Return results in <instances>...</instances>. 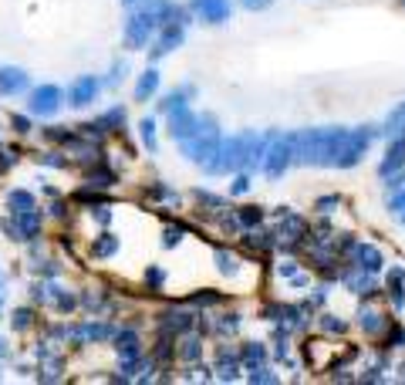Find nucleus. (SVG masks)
<instances>
[{
  "instance_id": "obj_1",
  "label": "nucleus",
  "mask_w": 405,
  "mask_h": 385,
  "mask_svg": "<svg viewBox=\"0 0 405 385\" xmlns=\"http://www.w3.org/2000/svg\"><path fill=\"white\" fill-rule=\"evenodd\" d=\"M348 129L325 125V129H304L294 135V162L301 166H334V159L345 146Z\"/></svg>"
},
{
  "instance_id": "obj_2",
  "label": "nucleus",
  "mask_w": 405,
  "mask_h": 385,
  "mask_svg": "<svg viewBox=\"0 0 405 385\" xmlns=\"http://www.w3.org/2000/svg\"><path fill=\"white\" fill-rule=\"evenodd\" d=\"M216 146H220V129H216V118L213 115H203L199 118V129L196 135H190L186 142H183V155L190 159V162H206L210 166V159L216 155Z\"/></svg>"
},
{
  "instance_id": "obj_3",
  "label": "nucleus",
  "mask_w": 405,
  "mask_h": 385,
  "mask_svg": "<svg viewBox=\"0 0 405 385\" xmlns=\"http://www.w3.org/2000/svg\"><path fill=\"white\" fill-rule=\"evenodd\" d=\"M294 166V135H270L264 153V173L267 179H280Z\"/></svg>"
},
{
  "instance_id": "obj_4",
  "label": "nucleus",
  "mask_w": 405,
  "mask_h": 385,
  "mask_svg": "<svg viewBox=\"0 0 405 385\" xmlns=\"http://www.w3.org/2000/svg\"><path fill=\"white\" fill-rule=\"evenodd\" d=\"M371 139H375V129H371V125L348 129L345 146H341V153H338V159H334V166H338V169H351V166H358V162H362V155L368 153V146H371Z\"/></svg>"
},
{
  "instance_id": "obj_5",
  "label": "nucleus",
  "mask_w": 405,
  "mask_h": 385,
  "mask_svg": "<svg viewBox=\"0 0 405 385\" xmlns=\"http://www.w3.org/2000/svg\"><path fill=\"white\" fill-rule=\"evenodd\" d=\"M206 169H210V173H236V169H243V139H240V135L220 139L216 155L210 159Z\"/></svg>"
},
{
  "instance_id": "obj_6",
  "label": "nucleus",
  "mask_w": 405,
  "mask_h": 385,
  "mask_svg": "<svg viewBox=\"0 0 405 385\" xmlns=\"http://www.w3.org/2000/svg\"><path fill=\"white\" fill-rule=\"evenodd\" d=\"M193 14L206 24H227L233 14V4L230 0H190Z\"/></svg>"
},
{
  "instance_id": "obj_7",
  "label": "nucleus",
  "mask_w": 405,
  "mask_h": 385,
  "mask_svg": "<svg viewBox=\"0 0 405 385\" xmlns=\"http://www.w3.org/2000/svg\"><path fill=\"white\" fill-rule=\"evenodd\" d=\"M186 38V24H179V20H169V24H162V34L159 41L152 44V58H166L173 48H179Z\"/></svg>"
},
{
  "instance_id": "obj_8",
  "label": "nucleus",
  "mask_w": 405,
  "mask_h": 385,
  "mask_svg": "<svg viewBox=\"0 0 405 385\" xmlns=\"http://www.w3.org/2000/svg\"><path fill=\"white\" fill-rule=\"evenodd\" d=\"M61 88H55V85H41L38 92L31 95V112L34 115H55L61 108Z\"/></svg>"
},
{
  "instance_id": "obj_9",
  "label": "nucleus",
  "mask_w": 405,
  "mask_h": 385,
  "mask_svg": "<svg viewBox=\"0 0 405 385\" xmlns=\"http://www.w3.org/2000/svg\"><path fill=\"white\" fill-rule=\"evenodd\" d=\"M199 129V115L190 112V108H179V112H169V135L179 139V142H186L190 135H196Z\"/></svg>"
},
{
  "instance_id": "obj_10",
  "label": "nucleus",
  "mask_w": 405,
  "mask_h": 385,
  "mask_svg": "<svg viewBox=\"0 0 405 385\" xmlns=\"http://www.w3.org/2000/svg\"><path fill=\"white\" fill-rule=\"evenodd\" d=\"M405 169V135H392V146H388L385 159H382V166H378V176L388 179L392 173H399Z\"/></svg>"
},
{
  "instance_id": "obj_11",
  "label": "nucleus",
  "mask_w": 405,
  "mask_h": 385,
  "mask_svg": "<svg viewBox=\"0 0 405 385\" xmlns=\"http://www.w3.org/2000/svg\"><path fill=\"white\" fill-rule=\"evenodd\" d=\"M98 88H101V81H98L95 75H81L75 85H71V105H78V108L92 105L98 95Z\"/></svg>"
},
{
  "instance_id": "obj_12",
  "label": "nucleus",
  "mask_w": 405,
  "mask_h": 385,
  "mask_svg": "<svg viewBox=\"0 0 405 385\" xmlns=\"http://www.w3.org/2000/svg\"><path fill=\"white\" fill-rule=\"evenodd\" d=\"M355 267L368 270V274L382 270V251L371 247V244H355Z\"/></svg>"
},
{
  "instance_id": "obj_13",
  "label": "nucleus",
  "mask_w": 405,
  "mask_h": 385,
  "mask_svg": "<svg viewBox=\"0 0 405 385\" xmlns=\"http://www.w3.org/2000/svg\"><path fill=\"white\" fill-rule=\"evenodd\" d=\"M27 88V75L20 68H3L0 71V95H20Z\"/></svg>"
},
{
  "instance_id": "obj_14",
  "label": "nucleus",
  "mask_w": 405,
  "mask_h": 385,
  "mask_svg": "<svg viewBox=\"0 0 405 385\" xmlns=\"http://www.w3.org/2000/svg\"><path fill=\"white\" fill-rule=\"evenodd\" d=\"M155 92H159V71H155V68H145L142 78H138V85H135V102H149Z\"/></svg>"
},
{
  "instance_id": "obj_15",
  "label": "nucleus",
  "mask_w": 405,
  "mask_h": 385,
  "mask_svg": "<svg viewBox=\"0 0 405 385\" xmlns=\"http://www.w3.org/2000/svg\"><path fill=\"white\" fill-rule=\"evenodd\" d=\"M345 284L351 290H355V294H375V281H371V274H368V270H358V274H348L345 277Z\"/></svg>"
},
{
  "instance_id": "obj_16",
  "label": "nucleus",
  "mask_w": 405,
  "mask_h": 385,
  "mask_svg": "<svg viewBox=\"0 0 405 385\" xmlns=\"http://www.w3.org/2000/svg\"><path fill=\"white\" fill-rule=\"evenodd\" d=\"M108 335H112V328H108V325H81V328L71 331V338H75V342H85V338H88V342H92V338L101 342V338H108Z\"/></svg>"
},
{
  "instance_id": "obj_17",
  "label": "nucleus",
  "mask_w": 405,
  "mask_h": 385,
  "mask_svg": "<svg viewBox=\"0 0 405 385\" xmlns=\"http://www.w3.org/2000/svg\"><path fill=\"white\" fill-rule=\"evenodd\" d=\"M193 95V88H179V92H169L166 102H162V112L169 115V112H179V108H186V98Z\"/></svg>"
},
{
  "instance_id": "obj_18",
  "label": "nucleus",
  "mask_w": 405,
  "mask_h": 385,
  "mask_svg": "<svg viewBox=\"0 0 405 385\" xmlns=\"http://www.w3.org/2000/svg\"><path fill=\"white\" fill-rule=\"evenodd\" d=\"M358 325L365 328L368 335H378V331H382V314H378V311H371V308H362V314H358Z\"/></svg>"
},
{
  "instance_id": "obj_19",
  "label": "nucleus",
  "mask_w": 405,
  "mask_h": 385,
  "mask_svg": "<svg viewBox=\"0 0 405 385\" xmlns=\"http://www.w3.org/2000/svg\"><path fill=\"white\" fill-rule=\"evenodd\" d=\"M162 325L169 328V331H176V335H179V331H186V328L193 325V314H186V311H169Z\"/></svg>"
},
{
  "instance_id": "obj_20",
  "label": "nucleus",
  "mask_w": 405,
  "mask_h": 385,
  "mask_svg": "<svg viewBox=\"0 0 405 385\" xmlns=\"http://www.w3.org/2000/svg\"><path fill=\"white\" fill-rule=\"evenodd\" d=\"M385 132H388V135H405V102L399 105V108H395V112H388Z\"/></svg>"
},
{
  "instance_id": "obj_21",
  "label": "nucleus",
  "mask_w": 405,
  "mask_h": 385,
  "mask_svg": "<svg viewBox=\"0 0 405 385\" xmlns=\"http://www.w3.org/2000/svg\"><path fill=\"white\" fill-rule=\"evenodd\" d=\"M115 251H118V240L112 233H101L95 244H92V253H95V257H112Z\"/></svg>"
},
{
  "instance_id": "obj_22",
  "label": "nucleus",
  "mask_w": 405,
  "mask_h": 385,
  "mask_svg": "<svg viewBox=\"0 0 405 385\" xmlns=\"http://www.w3.org/2000/svg\"><path fill=\"white\" fill-rule=\"evenodd\" d=\"M7 203H10V210H14V213L34 210V196H31V192H24V190L10 192V196H7Z\"/></svg>"
},
{
  "instance_id": "obj_23",
  "label": "nucleus",
  "mask_w": 405,
  "mask_h": 385,
  "mask_svg": "<svg viewBox=\"0 0 405 385\" xmlns=\"http://www.w3.org/2000/svg\"><path fill=\"white\" fill-rule=\"evenodd\" d=\"M240 358H243V365L247 368H253V365H260V362L267 358V348L257 345V342H253V345H243V355H240Z\"/></svg>"
},
{
  "instance_id": "obj_24",
  "label": "nucleus",
  "mask_w": 405,
  "mask_h": 385,
  "mask_svg": "<svg viewBox=\"0 0 405 385\" xmlns=\"http://www.w3.org/2000/svg\"><path fill=\"white\" fill-rule=\"evenodd\" d=\"M260 220H264L260 206H243V213H240V227H257Z\"/></svg>"
},
{
  "instance_id": "obj_25",
  "label": "nucleus",
  "mask_w": 405,
  "mask_h": 385,
  "mask_svg": "<svg viewBox=\"0 0 405 385\" xmlns=\"http://www.w3.org/2000/svg\"><path fill=\"white\" fill-rule=\"evenodd\" d=\"M216 264H220V274H236V257L227 251H216Z\"/></svg>"
},
{
  "instance_id": "obj_26",
  "label": "nucleus",
  "mask_w": 405,
  "mask_h": 385,
  "mask_svg": "<svg viewBox=\"0 0 405 385\" xmlns=\"http://www.w3.org/2000/svg\"><path fill=\"white\" fill-rule=\"evenodd\" d=\"M142 139H145V146H149V149H155V122H152V118H145V122H142Z\"/></svg>"
},
{
  "instance_id": "obj_27",
  "label": "nucleus",
  "mask_w": 405,
  "mask_h": 385,
  "mask_svg": "<svg viewBox=\"0 0 405 385\" xmlns=\"http://www.w3.org/2000/svg\"><path fill=\"white\" fill-rule=\"evenodd\" d=\"M334 206H341V196H321L318 200V210L321 213H334Z\"/></svg>"
},
{
  "instance_id": "obj_28",
  "label": "nucleus",
  "mask_w": 405,
  "mask_h": 385,
  "mask_svg": "<svg viewBox=\"0 0 405 385\" xmlns=\"http://www.w3.org/2000/svg\"><path fill=\"white\" fill-rule=\"evenodd\" d=\"M250 382H277V375H270L267 368H250Z\"/></svg>"
},
{
  "instance_id": "obj_29",
  "label": "nucleus",
  "mask_w": 405,
  "mask_h": 385,
  "mask_svg": "<svg viewBox=\"0 0 405 385\" xmlns=\"http://www.w3.org/2000/svg\"><path fill=\"white\" fill-rule=\"evenodd\" d=\"M145 281H149L152 288H162V281H166V274H162V270H159V267H149V270H145Z\"/></svg>"
},
{
  "instance_id": "obj_30",
  "label": "nucleus",
  "mask_w": 405,
  "mask_h": 385,
  "mask_svg": "<svg viewBox=\"0 0 405 385\" xmlns=\"http://www.w3.org/2000/svg\"><path fill=\"white\" fill-rule=\"evenodd\" d=\"M179 240H183V227H169V230H166V240H162V244H166V247H176Z\"/></svg>"
},
{
  "instance_id": "obj_31",
  "label": "nucleus",
  "mask_w": 405,
  "mask_h": 385,
  "mask_svg": "<svg viewBox=\"0 0 405 385\" xmlns=\"http://www.w3.org/2000/svg\"><path fill=\"white\" fill-rule=\"evenodd\" d=\"M14 328H17V331H27V328H31V311H17V314H14Z\"/></svg>"
},
{
  "instance_id": "obj_32",
  "label": "nucleus",
  "mask_w": 405,
  "mask_h": 385,
  "mask_svg": "<svg viewBox=\"0 0 405 385\" xmlns=\"http://www.w3.org/2000/svg\"><path fill=\"white\" fill-rule=\"evenodd\" d=\"M247 190H250V176H236V183H233V192H236V196H243Z\"/></svg>"
},
{
  "instance_id": "obj_33",
  "label": "nucleus",
  "mask_w": 405,
  "mask_h": 385,
  "mask_svg": "<svg viewBox=\"0 0 405 385\" xmlns=\"http://www.w3.org/2000/svg\"><path fill=\"white\" fill-rule=\"evenodd\" d=\"M240 4H243L247 10H267V7L273 4V0H240Z\"/></svg>"
},
{
  "instance_id": "obj_34",
  "label": "nucleus",
  "mask_w": 405,
  "mask_h": 385,
  "mask_svg": "<svg viewBox=\"0 0 405 385\" xmlns=\"http://www.w3.org/2000/svg\"><path fill=\"white\" fill-rule=\"evenodd\" d=\"M236 328H240V318H236V314H227V318L220 321V331H236Z\"/></svg>"
},
{
  "instance_id": "obj_35",
  "label": "nucleus",
  "mask_w": 405,
  "mask_h": 385,
  "mask_svg": "<svg viewBox=\"0 0 405 385\" xmlns=\"http://www.w3.org/2000/svg\"><path fill=\"white\" fill-rule=\"evenodd\" d=\"M196 355H199V342H196V338H190V342L183 345V358H196Z\"/></svg>"
},
{
  "instance_id": "obj_36",
  "label": "nucleus",
  "mask_w": 405,
  "mask_h": 385,
  "mask_svg": "<svg viewBox=\"0 0 405 385\" xmlns=\"http://www.w3.org/2000/svg\"><path fill=\"white\" fill-rule=\"evenodd\" d=\"M325 328H328V331H338V335H341V331H345V321H334V318H325Z\"/></svg>"
},
{
  "instance_id": "obj_37",
  "label": "nucleus",
  "mask_w": 405,
  "mask_h": 385,
  "mask_svg": "<svg viewBox=\"0 0 405 385\" xmlns=\"http://www.w3.org/2000/svg\"><path fill=\"white\" fill-rule=\"evenodd\" d=\"M216 301H220V294H199L196 298V304H216Z\"/></svg>"
},
{
  "instance_id": "obj_38",
  "label": "nucleus",
  "mask_w": 405,
  "mask_h": 385,
  "mask_svg": "<svg viewBox=\"0 0 405 385\" xmlns=\"http://www.w3.org/2000/svg\"><path fill=\"white\" fill-rule=\"evenodd\" d=\"M10 125H14V129H17V132H27V118H24V115L10 118Z\"/></svg>"
},
{
  "instance_id": "obj_39",
  "label": "nucleus",
  "mask_w": 405,
  "mask_h": 385,
  "mask_svg": "<svg viewBox=\"0 0 405 385\" xmlns=\"http://www.w3.org/2000/svg\"><path fill=\"white\" fill-rule=\"evenodd\" d=\"M277 274H280V277H294V264H280V267H277Z\"/></svg>"
},
{
  "instance_id": "obj_40",
  "label": "nucleus",
  "mask_w": 405,
  "mask_h": 385,
  "mask_svg": "<svg viewBox=\"0 0 405 385\" xmlns=\"http://www.w3.org/2000/svg\"><path fill=\"white\" fill-rule=\"evenodd\" d=\"M399 220H402V223H405V206H402V210H399Z\"/></svg>"
},
{
  "instance_id": "obj_41",
  "label": "nucleus",
  "mask_w": 405,
  "mask_h": 385,
  "mask_svg": "<svg viewBox=\"0 0 405 385\" xmlns=\"http://www.w3.org/2000/svg\"><path fill=\"white\" fill-rule=\"evenodd\" d=\"M3 351H7V348H3V342H0V355H3Z\"/></svg>"
},
{
  "instance_id": "obj_42",
  "label": "nucleus",
  "mask_w": 405,
  "mask_h": 385,
  "mask_svg": "<svg viewBox=\"0 0 405 385\" xmlns=\"http://www.w3.org/2000/svg\"><path fill=\"white\" fill-rule=\"evenodd\" d=\"M0 301H3V288H0Z\"/></svg>"
},
{
  "instance_id": "obj_43",
  "label": "nucleus",
  "mask_w": 405,
  "mask_h": 385,
  "mask_svg": "<svg viewBox=\"0 0 405 385\" xmlns=\"http://www.w3.org/2000/svg\"><path fill=\"white\" fill-rule=\"evenodd\" d=\"M129 4H135V0H129Z\"/></svg>"
},
{
  "instance_id": "obj_44",
  "label": "nucleus",
  "mask_w": 405,
  "mask_h": 385,
  "mask_svg": "<svg viewBox=\"0 0 405 385\" xmlns=\"http://www.w3.org/2000/svg\"><path fill=\"white\" fill-rule=\"evenodd\" d=\"M402 7H405V0H402Z\"/></svg>"
}]
</instances>
